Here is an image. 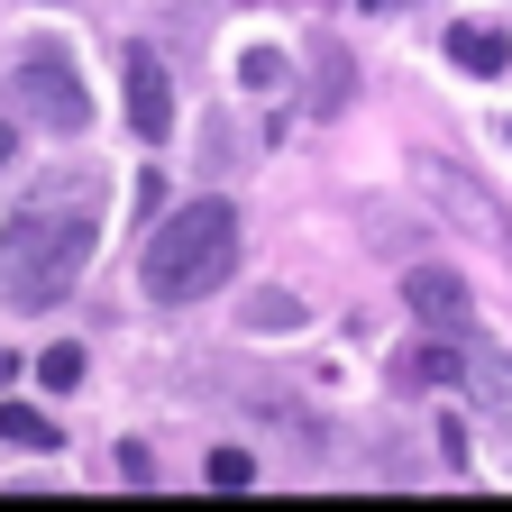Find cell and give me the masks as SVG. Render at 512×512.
<instances>
[{"label":"cell","mask_w":512,"mask_h":512,"mask_svg":"<svg viewBox=\"0 0 512 512\" xmlns=\"http://www.w3.org/2000/svg\"><path fill=\"white\" fill-rule=\"evenodd\" d=\"M92 247H101V183L46 174V183H28V202L0 220V293L19 311H46V302L74 293Z\"/></svg>","instance_id":"cell-1"},{"label":"cell","mask_w":512,"mask_h":512,"mask_svg":"<svg viewBox=\"0 0 512 512\" xmlns=\"http://www.w3.org/2000/svg\"><path fill=\"white\" fill-rule=\"evenodd\" d=\"M229 266H238V211L220 192H202V202H183L147 229L138 284H147V302H202V293H220Z\"/></svg>","instance_id":"cell-2"},{"label":"cell","mask_w":512,"mask_h":512,"mask_svg":"<svg viewBox=\"0 0 512 512\" xmlns=\"http://www.w3.org/2000/svg\"><path fill=\"white\" fill-rule=\"evenodd\" d=\"M10 110H28V119L46 128V138H83L92 101H83V74H74V46L37 37V46L10 64Z\"/></svg>","instance_id":"cell-3"},{"label":"cell","mask_w":512,"mask_h":512,"mask_svg":"<svg viewBox=\"0 0 512 512\" xmlns=\"http://www.w3.org/2000/svg\"><path fill=\"white\" fill-rule=\"evenodd\" d=\"M403 302L430 320L439 339H467V330H476V302H467L458 266H412V275H403Z\"/></svg>","instance_id":"cell-4"},{"label":"cell","mask_w":512,"mask_h":512,"mask_svg":"<svg viewBox=\"0 0 512 512\" xmlns=\"http://www.w3.org/2000/svg\"><path fill=\"white\" fill-rule=\"evenodd\" d=\"M128 128H138L147 147L174 138V83H165V64L147 46H128Z\"/></svg>","instance_id":"cell-5"},{"label":"cell","mask_w":512,"mask_h":512,"mask_svg":"<svg viewBox=\"0 0 512 512\" xmlns=\"http://www.w3.org/2000/svg\"><path fill=\"white\" fill-rule=\"evenodd\" d=\"M448 64H458V74H476V83H494L503 64H512V37H503L494 19H458V28H448Z\"/></svg>","instance_id":"cell-6"},{"label":"cell","mask_w":512,"mask_h":512,"mask_svg":"<svg viewBox=\"0 0 512 512\" xmlns=\"http://www.w3.org/2000/svg\"><path fill=\"white\" fill-rule=\"evenodd\" d=\"M467 384H476V403H485V421L512 439V357H476L467 366Z\"/></svg>","instance_id":"cell-7"},{"label":"cell","mask_w":512,"mask_h":512,"mask_svg":"<svg viewBox=\"0 0 512 512\" xmlns=\"http://www.w3.org/2000/svg\"><path fill=\"white\" fill-rule=\"evenodd\" d=\"M0 439H10V448H37V458H46L64 430H55L46 412H28V403H0Z\"/></svg>","instance_id":"cell-8"},{"label":"cell","mask_w":512,"mask_h":512,"mask_svg":"<svg viewBox=\"0 0 512 512\" xmlns=\"http://www.w3.org/2000/svg\"><path fill=\"white\" fill-rule=\"evenodd\" d=\"M37 384H46V394H74V384H83V348H74V339H55V348L37 357Z\"/></svg>","instance_id":"cell-9"},{"label":"cell","mask_w":512,"mask_h":512,"mask_svg":"<svg viewBox=\"0 0 512 512\" xmlns=\"http://www.w3.org/2000/svg\"><path fill=\"white\" fill-rule=\"evenodd\" d=\"M403 375H412V384H458V375H467V357H458V348H412V357H403Z\"/></svg>","instance_id":"cell-10"},{"label":"cell","mask_w":512,"mask_h":512,"mask_svg":"<svg viewBox=\"0 0 512 512\" xmlns=\"http://www.w3.org/2000/svg\"><path fill=\"white\" fill-rule=\"evenodd\" d=\"M202 476H211V494H247V485H256V458H247V448H211Z\"/></svg>","instance_id":"cell-11"},{"label":"cell","mask_w":512,"mask_h":512,"mask_svg":"<svg viewBox=\"0 0 512 512\" xmlns=\"http://www.w3.org/2000/svg\"><path fill=\"white\" fill-rule=\"evenodd\" d=\"M320 110H348V55L320 37Z\"/></svg>","instance_id":"cell-12"},{"label":"cell","mask_w":512,"mask_h":512,"mask_svg":"<svg viewBox=\"0 0 512 512\" xmlns=\"http://www.w3.org/2000/svg\"><path fill=\"white\" fill-rule=\"evenodd\" d=\"M238 83H247V92H275V83H284V55H275V46H247V55H238Z\"/></svg>","instance_id":"cell-13"},{"label":"cell","mask_w":512,"mask_h":512,"mask_svg":"<svg viewBox=\"0 0 512 512\" xmlns=\"http://www.w3.org/2000/svg\"><path fill=\"white\" fill-rule=\"evenodd\" d=\"M284 311H293L284 293H266V302H247V330H284Z\"/></svg>","instance_id":"cell-14"},{"label":"cell","mask_w":512,"mask_h":512,"mask_svg":"<svg viewBox=\"0 0 512 512\" xmlns=\"http://www.w3.org/2000/svg\"><path fill=\"white\" fill-rule=\"evenodd\" d=\"M10 156H19V128H10V119H0V165H10Z\"/></svg>","instance_id":"cell-15"},{"label":"cell","mask_w":512,"mask_h":512,"mask_svg":"<svg viewBox=\"0 0 512 512\" xmlns=\"http://www.w3.org/2000/svg\"><path fill=\"white\" fill-rule=\"evenodd\" d=\"M10 375H19V357H10V348H0V384H10Z\"/></svg>","instance_id":"cell-16"},{"label":"cell","mask_w":512,"mask_h":512,"mask_svg":"<svg viewBox=\"0 0 512 512\" xmlns=\"http://www.w3.org/2000/svg\"><path fill=\"white\" fill-rule=\"evenodd\" d=\"M366 10H412V0H366Z\"/></svg>","instance_id":"cell-17"},{"label":"cell","mask_w":512,"mask_h":512,"mask_svg":"<svg viewBox=\"0 0 512 512\" xmlns=\"http://www.w3.org/2000/svg\"><path fill=\"white\" fill-rule=\"evenodd\" d=\"M503 147H512V119H503Z\"/></svg>","instance_id":"cell-18"}]
</instances>
